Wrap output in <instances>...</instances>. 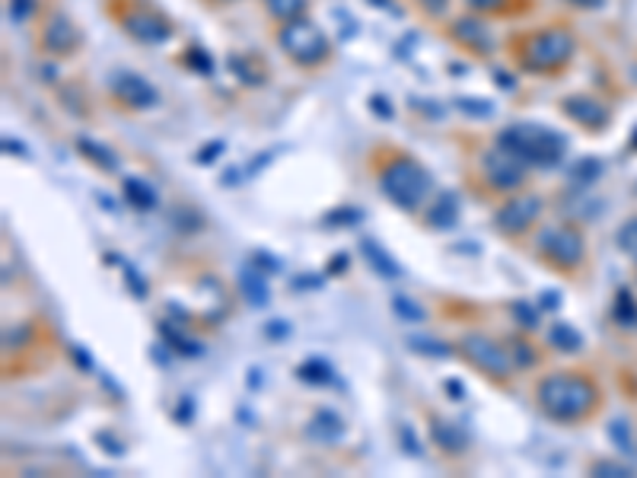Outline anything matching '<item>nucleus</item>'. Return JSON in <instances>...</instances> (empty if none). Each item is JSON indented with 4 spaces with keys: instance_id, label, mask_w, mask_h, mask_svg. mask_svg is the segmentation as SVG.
I'll list each match as a JSON object with an SVG mask.
<instances>
[{
    "instance_id": "nucleus-9",
    "label": "nucleus",
    "mask_w": 637,
    "mask_h": 478,
    "mask_svg": "<svg viewBox=\"0 0 637 478\" xmlns=\"http://www.w3.org/2000/svg\"><path fill=\"white\" fill-rule=\"evenodd\" d=\"M545 211V198L539 192H510L501 202V208L494 211V230L507 239H520L539 223Z\"/></svg>"
},
{
    "instance_id": "nucleus-27",
    "label": "nucleus",
    "mask_w": 637,
    "mask_h": 478,
    "mask_svg": "<svg viewBox=\"0 0 637 478\" xmlns=\"http://www.w3.org/2000/svg\"><path fill=\"white\" fill-rule=\"evenodd\" d=\"M472 14L478 16H507L517 0H465Z\"/></svg>"
},
{
    "instance_id": "nucleus-31",
    "label": "nucleus",
    "mask_w": 637,
    "mask_h": 478,
    "mask_svg": "<svg viewBox=\"0 0 637 478\" xmlns=\"http://www.w3.org/2000/svg\"><path fill=\"white\" fill-rule=\"evenodd\" d=\"M590 472H596V475H631L628 465L622 463H605V459H599V463L590 465Z\"/></svg>"
},
{
    "instance_id": "nucleus-22",
    "label": "nucleus",
    "mask_w": 637,
    "mask_h": 478,
    "mask_svg": "<svg viewBox=\"0 0 637 478\" xmlns=\"http://www.w3.org/2000/svg\"><path fill=\"white\" fill-rule=\"evenodd\" d=\"M548 344L555 351H561V354H574V351L584 348V338H580V332L574 329V325L567 323H551L548 329Z\"/></svg>"
},
{
    "instance_id": "nucleus-35",
    "label": "nucleus",
    "mask_w": 637,
    "mask_h": 478,
    "mask_svg": "<svg viewBox=\"0 0 637 478\" xmlns=\"http://www.w3.org/2000/svg\"><path fill=\"white\" fill-rule=\"evenodd\" d=\"M214 4H236V0H214Z\"/></svg>"
},
{
    "instance_id": "nucleus-17",
    "label": "nucleus",
    "mask_w": 637,
    "mask_h": 478,
    "mask_svg": "<svg viewBox=\"0 0 637 478\" xmlns=\"http://www.w3.org/2000/svg\"><path fill=\"white\" fill-rule=\"evenodd\" d=\"M344 431H348L344 417L332 408L313 411V417H309V425H306V434L313 440H319V444H335V440L344 437Z\"/></svg>"
},
{
    "instance_id": "nucleus-14",
    "label": "nucleus",
    "mask_w": 637,
    "mask_h": 478,
    "mask_svg": "<svg viewBox=\"0 0 637 478\" xmlns=\"http://www.w3.org/2000/svg\"><path fill=\"white\" fill-rule=\"evenodd\" d=\"M561 112L567 115V118H574V122L586 131H603L605 125H609V108H605L596 96H586V93L567 96V99L561 102Z\"/></svg>"
},
{
    "instance_id": "nucleus-18",
    "label": "nucleus",
    "mask_w": 637,
    "mask_h": 478,
    "mask_svg": "<svg viewBox=\"0 0 637 478\" xmlns=\"http://www.w3.org/2000/svg\"><path fill=\"white\" fill-rule=\"evenodd\" d=\"M239 290L246 296L248 306H265L268 304V281H265V271L255 268V265H242L239 268Z\"/></svg>"
},
{
    "instance_id": "nucleus-1",
    "label": "nucleus",
    "mask_w": 637,
    "mask_h": 478,
    "mask_svg": "<svg viewBox=\"0 0 637 478\" xmlns=\"http://www.w3.org/2000/svg\"><path fill=\"white\" fill-rule=\"evenodd\" d=\"M599 386L584 370H557L536 383V405L557 425H580L599 408Z\"/></svg>"
},
{
    "instance_id": "nucleus-21",
    "label": "nucleus",
    "mask_w": 637,
    "mask_h": 478,
    "mask_svg": "<svg viewBox=\"0 0 637 478\" xmlns=\"http://www.w3.org/2000/svg\"><path fill=\"white\" fill-rule=\"evenodd\" d=\"M77 150H80L96 169H102V173H115V169H118V156H115V150H108L106 144L89 141V137H77Z\"/></svg>"
},
{
    "instance_id": "nucleus-23",
    "label": "nucleus",
    "mask_w": 637,
    "mask_h": 478,
    "mask_svg": "<svg viewBox=\"0 0 637 478\" xmlns=\"http://www.w3.org/2000/svg\"><path fill=\"white\" fill-rule=\"evenodd\" d=\"M121 192H125L127 204H135L137 211H154L156 208V192L154 185H147L144 179H125V185H121Z\"/></svg>"
},
{
    "instance_id": "nucleus-11",
    "label": "nucleus",
    "mask_w": 637,
    "mask_h": 478,
    "mask_svg": "<svg viewBox=\"0 0 637 478\" xmlns=\"http://www.w3.org/2000/svg\"><path fill=\"white\" fill-rule=\"evenodd\" d=\"M450 39L456 42L463 52L475 54V58H488L497 48V39H494V33H491L488 20L478 14H465V16H459V20H453Z\"/></svg>"
},
{
    "instance_id": "nucleus-8",
    "label": "nucleus",
    "mask_w": 637,
    "mask_h": 478,
    "mask_svg": "<svg viewBox=\"0 0 637 478\" xmlns=\"http://www.w3.org/2000/svg\"><path fill=\"white\" fill-rule=\"evenodd\" d=\"M112 20L121 26V33L131 35L141 45H163V42L173 35V23H169L166 14H160L150 4H141V0H127L112 14Z\"/></svg>"
},
{
    "instance_id": "nucleus-15",
    "label": "nucleus",
    "mask_w": 637,
    "mask_h": 478,
    "mask_svg": "<svg viewBox=\"0 0 637 478\" xmlns=\"http://www.w3.org/2000/svg\"><path fill=\"white\" fill-rule=\"evenodd\" d=\"M427 431H430V440H434L443 453H450V456H463V453L469 450V434H465V427L450 421V417L430 415Z\"/></svg>"
},
{
    "instance_id": "nucleus-10",
    "label": "nucleus",
    "mask_w": 637,
    "mask_h": 478,
    "mask_svg": "<svg viewBox=\"0 0 637 478\" xmlns=\"http://www.w3.org/2000/svg\"><path fill=\"white\" fill-rule=\"evenodd\" d=\"M478 173H482L484 185H488L491 192H497V195L520 192L526 185V179H529V166H526L523 160H517L513 154H507L503 147H497V144H494V150L482 154Z\"/></svg>"
},
{
    "instance_id": "nucleus-32",
    "label": "nucleus",
    "mask_w": 637,
    "mask_h": 478,
    "mask_svg": "<svg viewBox=\"0 0 637 478\" xmlns=\"http://www.w3.org/2000/svg\"><path fill=\"white\" fill-rule=\"evenodd\" d=\"M513 313H517L520 325H526V329H536L539 316H536V310H532V306H523V304H513Z\"/></svg>"
},
{
    "instance_id": "nucleus-25",
    "label": "nucleus",
    "mask_w": 637,
    "mask_h": 478,
    "mask_svg": "<svg viewBox=\"0 0 637 478\" xmlns=\"http://www.w3.org/2000/svg\"><path fill=\"white\" fill-rule=\"evenodd\" d=\"M160 332H163V338H166L169 344H173V351L175 354H182V357H198L201 354V344L195 342V338H188V335H182L179 329H173V325H160Z\"/></svg>"
},
{
    "instance_id": "nucleus-19",
    "label": "nucleus",
    "mask_w": 637,
    "mask_h": 478,
    "mask_svg": "<svg viewBox=\"0 0 637 478\" xmlns=\"http://www.w3.org/2000/svg\"><path fill=\"white\" fill-rule=\"evenodd\" d=\"M361 252H363V258H367L370 271H376L379 277H398L402 275L398 262L389 256V252H386V246H379L376 239H361Z\"/></svg>"
},
{
    "instance_id": "nucleus-16",
    "label": "nucleus",
    "mask_w": 637,
    "mask_h": 478,
    "mask_svg": "<svg viewBox=\"0 0 637 478\" xmlns=\"http://www.w3.org/2000/svg\"><path fill=\"white\" fill-rule=\"evenodd\" d=\"M459 220V198L453 192H440L427 202V211H424V223L430 230H453Z\"/></svg>"
},
{
    "instance_id": "nucleus-13",
    "label": "nucleus",
    "mask_w": 637,
    "mask_h": 478,
    "mask_svg": "<svg viewBox=\"0 0 637 478\" xmlns=\"http://www.w3.org/2000/svg\"><path fill=\"white\" fill-rule=\"evenodd\" d=\"M112 96L121 108L127 112H147L160 102V93H156L154 83H147L137 74H118L112 80Z\"/></svg>"
},
{
    "instance_id": "nucleus-6",
    "label": "nucleus",
    "mask_w": 637,
    "mask_h": 478,
    "mask_svg": "<svg viewBox=\"0 0 637 478\" xmlns=\"http://www.w3.org/2000/svg\"><path fill=\"white\" fill-rule=\"evenodd\" d=\"M539 258L561 275H574L586 262V239L574 223H555L539 236Z\"/></svg>"
},
{
    "instance_id": "nucleus-33",
    "label": "nucleus",
    "mask_w": 637,
    "mask_h": 478,
    "mask_svg": "<svg viewBox=\"0 0 637 478\" xmlns=\"http://www.w3.org/2000/svg\"><path fill=\"white\" fill-rule=\"evenodd\" d=\"M35 10V0H10V14L16 16V20H29Z\"/></svg>"
},
{
    "instance_id": "nucleus-12",
    "label": "nucleus",
    "mask_w": 637,
    "mask_h": 478,
    "mask_svg": "<svg viewBox=\"0 0 637 478\" xmlns=\"http://www.w3.org/2000/svg\"><path fill=\"white\" fill-rule=\"evenodd\" d=\"M39 42L48 54H54V58H70V54L80 48L83 35L68 14H48L45 20H42Z\"/></svg>"
},
{
    "instance_id": "nucleus-24",
    "label": "nucleus",
    "mask_w": 637,
    "mask_h": 478,
    "mask_svg": "<svg viewBox=\"0 0 637 478\" xmlns=\"http://www.w3.org/2000/svg\"><path fill=\"white\" fill-rule=\"evenodd\" d=\"M296 377L303 380V383H313V386H329L332 383V367L325 364V361H319V357H309V361H303L300 367H296Z\"/></svg>"
},
{
    "instance_id": "nucleus-7",
    "label": "nucleus",
    "mask_w": 637,
    "mask_h": 478,
    "mask_svg": "<svg viewBox=\"0 0 637 478\" xmlns=\"http://www.w3.org/2000/svg\"><path fill=\"white\" fill-rule=\"evenodd\" d=\"M459 351H463L465 361H469L482 377H488L491 383H510L513 373H517L510 348H503L497 338L484 335V332H465V335L459 338Z\"/></svg>"
},
{
    "instance_id": "nucleus-20",
    "label": "nucleus",
    "mask_w": 637,
    "mask_h": 478,
    "mask_svg": "<svg viewBox=\"0 0 637 478\" xmlns=\"http://www.w3.org/2000/svg\"><path fill=\"white\" fill-rule=\"evenodd\" d=\"M262 7L275 23H290L300 20V16H309L313 0H262Z\"/></svg>"
},
{
    "instance_id": "nucleus-4",
    "label": "nucleus",
    "mask_w": 637,
    "mask_h": 478,
    "mask_svg": "<svg viewBox=\"0 0 637 478\" xmlns=\"http://www.w3.org/2000/svg\"><path fill=\"white\" fill-rule=\"evenodd\" d=\"M275 42L281 48V54L290 64H296L300 70H319L332 61L335 45H332L329 33L319 23H313L309 16L290 23H277Z\"/></svg>"
},
{
    "instance_id": "nucleus-30",
    "label": "nucleus",
    "mask_w": 637,
    "mask_h": 478,
    "mask_svg": "<svg viewBox=\"0 0 637 478\" xmlns=\"http://www.w3.org/2000/svg\"><path fill=\"white\" fill-rule=\"evenodd\" d=\"M411 348L417 351V354H430V357H450L453 348L443 342H434V338H411Z\"/></svg>"
},
{
    "instance_id": "nucleus-28",
    "label": "nucleus",
    "mask_w": 637,
    "mask_h": 478,
    "mask_svg": "<svg viewBox=\"0 0 637 478\" xmlns=\"http://www.w3.org/2000/svg\"><path fill=\"white\" fill-rule=\"evenodd\" d=\"M510 357H513L517 370H520V367H523V370H529V367L539 364V354L532 351L529 342H523V338H513V342H510Z\"/></svg>"
},
{
    "instance_id": "nucleus-2",
    "label": "nucleus",
    "mask_w": 637,
    "mask_h": 478,
    "mask_svg": "<svg viewBox=\"0 0 637 478\" xmlns=\"http://www.w3.org/2000/svg\"><path fill=\"white\" fill-rule=\"evenodd\" d=\"M513 61L520 70L536 77L561 74L570 64L574 52H577V39L567 26L561 23H551V26H539L532 33H523L513 39Z\"/></svg>"
},
{
    "instance_id": "nucleus-34",
    "label": "nucleus",
    "mask_w": 637,
    "mask_h": 478,
    "mask_svg": "<svg viewBox=\"0 0 637 478\" xmlns=\"http://www.w3.org/2000/svg\"><path fill=\"white\" fill-rule=\"evenodd\" d=\"M421 4V10L424 14H430V16H440L443 10L450 7V0H417Z\"/></svg>"
},
{
    "instance_id": "nucleus-5",
    "label": "nucleus",
    "mask_w": 637,
    "mask_h": 478,
    "mask_svg": "<svg viewBox=\"0 0 637 478\" xmlns=\"http://www.w3.org/2000/svg\"><path fill=\"white\" fill-rule=\"evenodd\" d=\"M497 147L523 160L526 166H557L567 154V137L557 135L555 128H545V125L523 122L507 125L497 135Z\"/></svg>"
},
{
    "instance_id": "nucleus-29",
    "label": "nucleus",
    "mask_w": 637,
    "mask_h": 478,
    "mask_svg": "<svg viewBox=\"0 0 637 478\" xmlns=\"http://www.w3.org/2000/svg\"><path fill=\"white\" fill-rule=\"evenodd\" d=\"M615 243H618V249H622L624 256L637 258V217H631V220H624L622 227H618Z\"/></svg>"
},
{
    "instance_id": "nucleus-3",
    "label": "nucleus",
    "mask_w": 637,
    "mask_h": 478,
    "mask_svg": "<svg viewBox=\"0 0 637 478\" xmlns=\"http://www.w3.org/2000/svg\"><path fill=\"white\" fill-rule=\"evenodd\" d=\"M376 183H379V192L386 195V202L396 204L405 214H415L434 198V175L427 173L424 163H417L415 156L402 154V150L379 160Z\"/></svg>"
},
{
    "instance_id": "nucleus-26",
    "label": "nucleus",
    "mask_w": 637,
    "mask_h": 478,
    "mask_svg": "<svg viewBox=\"0 0 637 478\" xmlns=\"http://www.w3.org/2000/svg\"><path fill=\"white\" fill-rule=\"evenodd\" d=\"M392 310H396V316L402 319V323H424V316H427V313H424L408 294L392 296Z\"/></svg>"
}]
</instances>
